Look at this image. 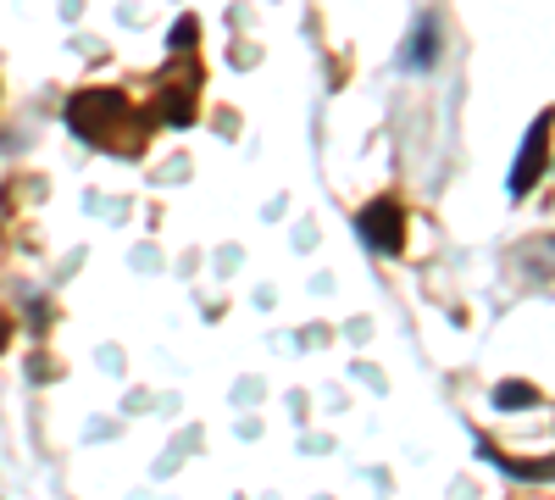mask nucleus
Here are the masks:
<instances>
[{
    "label": "nucleus",
    "instance_id": "obj_1",
    "mask_svg": "<svg viewBox=\"0 0 555 500\" xmlns=\"http://www.w3.org/2000/svg\"><path fill=\"white\" fill-rule=\"evenodd\" d=\"M67 128L83 145L122 151V156H133L139 140H145V123L133 117V106L117 95V89H78V95L67 101Z\"/></svg>",
    "mask_w": 555,
    "mask_h": 500
},
{
    "label": "nucleus",
    "instance_id": "obj_2",
    "mask_svg": "<svg viewBox=\"0 0 555 500\" xmlns=\"http://www.w3.org/2000/svg\"><path fill=\"white\" fill-rule=\"evenodd\" d=\"M550 128H555V112H539V117L528 123L522 156H517V167H512V201H522L539 178H544V167H550Z\"/></svg>",
    "mask_w": 555,
    "mask_h": 500
},
{
    "label": "nucleus",
    "instance_id": "obj_3",
    "mask_svg": "<svg viewBox=\"0 0 555 500\" xmlns=\"http://www.w3.org/2000/svg\"><path fill=\"white\" fill-rule=\"evenodd\" d=\"M356 234H361L366 245H373V251L395 256V251L405 245V211H400V201L378 195L373 206H361V217H356Z\"/></svg>",
    "mask_w": 555,
    "mask_h": 500
},
{
    "label": "nucleus",
    "instance_id": "obj_4",
    "mask_svg": "<svg viewBox=\"0 0 555 500\" xmlns=\"http://www.w3.org/2000/svg\"><path fill=\"white\" fill-rule=\"evenodd\" d=\"M195 101H201V73L183 62V78H167L162 84V117L172 123V128H183V123H195Z\"/></svg>",
    "mask_w": 555,
    "mask_h": 500
},
{
    "label": "nucleus",
    "instance_id": "obj_5",
    "mask_svg": "<svg viewBox=\"0 0 555 500\" xmlns=\"http://www.w3.org/2000/svg\"><path fill=\"white\" fill-rule=\"evenodd\" d=\"M434 51H439V28H434V17H423V23H416V34H411L405 67H434Z\"/></svg>",
    "mask_w": 555,
    "mask_h": 500
},
{
    "label": "nucleus",
    "instance_id": "obj_6",
    "mask_svg": "<svg viewBox=\"0 0 555 500\" xmlns=\"http://www.w3.org/2000/svg\"><path fill=\"white\" fill-rule=\"evenodd\" d=\"M533 400H539L533 384H500V389H494V406H500V412H512V406H533Z\"/></svg>",
    "mask_w": 555,
    "mask_h": 500
},
{
    "label": "nucleus",
    "instance_id": "obj_7",
    "mask_svg": "<svg viewBox=\"0 0 555 500\" xmlns=\"http://www.w3.org/2000/svg\"><path fill=\"white\" fill-rule=\"evenodd\" d=\"M190 39H195V23H190V17H183V23L172 28V51H183V44H190Z\"/></svg>",
    "mask_w": 555,
    "mask_h": 500
},
{
    "label": "nucleus",
    "instance_id": "obj_8",
    "mask_svg": "<svg viewBox=\"0 0 555 500\" xmlns=\"http://www.w3.org/2000/svg\"><path fill=\"white\" fill-rule=\"evenodd\" d=\"M12 345V323H7V311H0V350Z\"/></svg>",
    "mask_w": 555,
    "mask_h": 500
}]
</instances>
